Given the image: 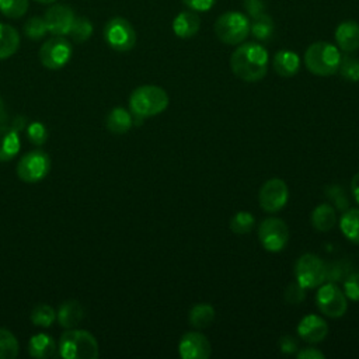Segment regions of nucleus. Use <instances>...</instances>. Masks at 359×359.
Wrapping results in <instances>:
<instances>
[{
	"label": "nucleus",
	"instance_id": "obj_1",
	"mask_svg": "<svg viewBox=\"0 0 359 359\" xmlns=\"http://www.w3.org/2000/svg\"><path fill=\"white\" fill-rule=\"evenodd\" d=\"M268 50L258 42L241 43L230 56L231 72L247 83L264 79L268 70Z\"/></svg>",
	"mask_w": 359,
	"mask_h": 359
},
{
	"label": "nucleus",
	"instance_id": "obj_2",
	"mask_svg": "<svg viewBox=\"0 0 359 359\" xmlns=\"http://www.w3.org/2000/svg\"><path fill=\"white\" fill-rule=\"evenodd\" d=\"M170 98L164 88L154 84L136 87L129 97V108L133 116L144 119L165 111Z\"/></svg>",
	"mask_w": 359,
	"mask_h": 359
},
{
	"label": "nucleus",
	"instance_id": "obj_3",
	"mask_svg": "<svg viewBox=\"0 0 359 359\" xmlns=\"http://www.w3.org/2000/svg\"><path fill=\"white\" fill-rule=\"evenodd\" d=\"M57 352L63 359H97L100 356L95 337L86 330L77 328H67L60 335Z\"/></svg>",
	"mask_w": 359,
	"mask_h": 359
},
{
	"label": "nucleus",
	"instance_id": "obj_4",
	"mask_svg": "<svg viewBox=\"0 0 359 359\" xmlns=\"http://www.w3.org/2000/svg\"><path fill=\"white\" fill-rule=\"evenodd\" d=\"M339 48L330 42H314L304 52V65L307 70L316 76L335 74L341 63Z\"/></svg>",
	"mask_w": 359,
	"mask_h": 359
},
{
	"label": "nucleus",
	"instance_id": "obj_5",
	"mask_svg": "<svg viewBox=\"0 0 359 359\" xmlns=\"http://www.w3.org/2000/svg\"><path fill=\"white\" fill-rule=\"evenodd\" d=\"M251 21L240 11L223 13L215 22V34L226 45H238L250 35Z\"/></svg>",
	"mask_w": 359,
	"mask_h": 359
},
{
	"label": "nucleus",
	"instance_id": "obj_6",
	"mask_svg": "<svg viewBox=\"0 0 359 359\" xmlns=\"http://www.w3.org/2000/svg\"><path fill=\"white\" fill-rule=\"evenodd\" d=\"M294 278L304 289H313L327 279V265L316 254H303L294 264Z\"/></svg>",
	"mask_w": 359,
	"mask_h": 359
},
{
	"label": "nucleus",
	"instance_id": "obj_7",
	"mask_svg": "<svg viewBox=\"0 0 359 359\" xmlns=\"http://www.w3.org/2000/svg\"><path fill=\"white\" fill-rule=\"evenodd\" d=\"M107 45L116 52H128L136 45V32L132 24L123 17L111 18L104 27Z\"/></svg>",
	"mask_w": 359,
	"mask_h": 359
},
{
	"label": "nucleus",
	"instance_id": "obj_8",
	"mask_svg": "<svg viewBox=\"0 0 359 359\" xmlns=\"http://www.w3.org/2000/svg\"><path fill=\"white\" fill-rule=\"evenodd\" d=\"M50 170L49 154L42 150H32L25 153L17 164V175L21 181L35 184L42 181Z\"/></svg>",
	"mask_w": 359,
	"mask_h": 359
},
{
	"label": "nucleus",
	"instance_id": "obj_9",
	"mask_svg": "<svg viewBox=\"0 0 359 359\" xmlns=\"http://www.w3.org/2000/svg\"><path fill=\"white\" fill-rule=\"evenodd\" d=\"M72 53L73 48L67 39L63 36H52L39 48V60L46 69L59 70L69 63Z\"/></svg>",
	"mask_w": 359,
	"mask_h": 359
},
{
	"label": "nucleus",
	"instance_id": "obj_10",
	"mask_svg": "<svg viewBox=\"0 0 359 359\" xmlns=\"http://www.w3.org/2000/svg\"><path fill=\"white\" fill-rule=\"evenodd\" d=\"M318 310L331 318H339L346 313L348 302L345 293L332 282L321 283L316 293Z\"/></svg>",
	"mask_w": 359,
	"mask_h": 359
},
{
	"label": "nucleus",
	"instance_id": "obj_11",
	"mask_svg": "<svg viewBox=\"0 0 359 359\" xmlns=\"http://www.w3.org/2000/svg\"><path fill=\"white\" fill-rule=\"evenodd\" d=\"M258 238L266 251L279 252L287 244L289 229L282 219L266 217L258 227Z\"/></svg>",
	"mask_w": 359,
	"mask_h": 359
},
{
	"label": "nucleus",
	"instance_id": "obj_12",
	"mask_svg": "<svg viewBox=\"0 0 359 359\" xmlns=\"http://www.w3.org/2000/svg\"><path fill=\"white\" fill-rule=\"evenodd\" d=\"M287 199L289 188L286 182L280 178H271L264 182L258 194L259 206L268 213L279 212L287 203Z\"/></svg>",
	"mask_w": 359,
	"mask_h": 359
},
{
	"label": "nucleus",
	"instance_id": "obj_13",
	"mask_svg": "<svg viewBox=\"0 0 359 359\" xmlns=\"http://www.w3.org/2000/svg\"><path fill=\"white\" fill-rule=\"evenodd\" d=\"M74 11L66 4H52L45 11V22L48 32L53 36H65L69 34L74 21Z\"/></svg>",
	"mask_w": 359,
	"mask_h": 359
},
{
	"label": "nucleus",
	"instance_id": "obj_14",
	"mask_svg": "<svg viewBox=\"0 0 359 359\" xmlns=\"http://www.w3.org/2000/svg\"><path fill=\"white\" fill-rule=\"evenodd\" d=\"M212 348L209 339L198 332L191 331L182 335L178 344V353L182 359H208Z\"/></svg>",
	"mask_w": 359,
	"mask_h": 359
},
{
	"label": "nucleus",
	"instance_id": "obj_15",
	"mask_svg": "<svg viewBox=\"0 0 359 359\" xmlns=\"http://www.w3.org/2000/svg\"><path fill=\"white\" fill-rule=\"evenodd\" d=\"M328 334V324L317 314L304 316L297 324V335L310 344L321 342Z\"/></svg>",
	"mask_w": 359,
	"mask_h": 359
},
{
	"label": "nucleus",
	"instance_id": "obj_16",
	"mask_svg": "<svg viewBox=\"0 0 359 359\" xmlns=\"http://www.w3.org/2000/svg\"><path fill=\"white\" fill-rule=\"evenodd\" d=\"M335 41L341 50L349 53L359 49V24L352 20L342 21L335 29Z\"/></svg>",
	"mask_w": 359,
	"mask_h": 359
},
{
	"label": "nucleus",
	"instance_id": "obj_17",
	"mask_svg": "<svg viewBox=\"0 0 359 359\" xmlns=\"http://www.w3.org/2000/svg\"><path fill=\"white\" fill-rule=\"evenodd\" d=\"M201 28V18L196 11H181L172 21V31L178 38L187 39L198 34Z\"/></svg>",
	"mask_w": 359,
	"mask_h": 359
},
{
	"label": "nucleus",
	"instance_id": "obj_18",
	"mask_svg": "<svg viewBox=\"0 0 359 359\" xmlns=\"http://www.w3.org/2000/svg\"><path fill=\"white\" fill-rule=\"evenodd\" d=\"M21 149V139L15 129L11 126H0V161L6 163L13 160Z\"/></svg>",
	"mask_w": 359,
	"mask_h": 359
},
{
	"label": "nucleus",
	"instance_id": "obj_19",
	"mask_svg": "<svg viewBox=\"0 0 359 359\" xmlns=\"http://www.w3.org/2000/svg\"><path fill=\"white\" fill-rule=\"evenodd\" d=\"M272 66L280 77H293L299 72L300 57L290 49H280L275 53Z\"/></svg>",
	"mask_w": 359,
	"mask_h": 359
},
{
	"label": "nucleus",
	"instance_id": "obj_20",
	"mask_svg": "<svg viewBox=\"0 0 359 359\" xmlns=\"http://www.w3.org/2000/svg\"><path fill=\"white\" fill-rule=\"evenodd\" d=\"M57 345L55 339L45 332H39L31 337L28 342V353L35 359H48L56 355Z\"/></svg>",
	"mask_w": 359,
	"mask_h": 359
},
{
	"label": "nucleus",
	"instance_id": "obj_21",
	"mask_svg": "<svg viewBox=\"0 0 359 359\" xmlns=\"http://www.w3.org/2000/svg\"><path fill=\"white\" fill-rule=\"evenodd\" d=\"M84 317V310L77 300H66L63 302L56 313L57 323L63 328H74Z\"/></svg>",
	"mask_w": 359,
	"mask_h": 359
},
{
	"label": "nucleus",
	"instance_id": "obj_22",
	"mask_svg": "<svg viewBox=\"0 0 359 359\" xmlns=\"http://www.w3.org/2000/svg\"><path fill=\"white\" fill-rule=\"evenodd\" d=\"M105 125H107V129L111 133L123 135L132 128L133 115L122 107H115L108 112L107 119H105Z\"/></svg>",
	"mask_w": 359,
	"mask_h": 359
},
{
	"label": "nucleus",
	"instance_id": "obj_23",
	"mask_svg": "<svg viewBox=\"0 0 359 359\" xmlns=\"http://www.w3.org/2000/svg\"><path fill=\"white\" fill-rule=\"evenodd\" d=\"M337 222L335 208L330 203H320L311 212V224L317 231H330Z\"/></svg>",
	"mask_w": 359,
	"mask_h": 359
},
{
	"label": "nucleus",
	"instance_id": "obj_24",
	"mask_svg": "<svg viewBox=\"0 0 359 359\" xmlns=\"http://www.w3.org/2000/svg\"><path fill=\"white\" fill-rule=\"evenodd\" d=\"M20 48L18 31L4 22H0V60L8 59Z\"/></svg>",
	"mask_w": 359,
	"mask_h": 359
},
{
	"label": "nucleus",
	"instance_id": "obj_25",
	"mask_svg": "<svg viewBox=\"0 0 359 359\" xmlns=\"http://www.w3.org/2000/svg\"><path fill=\"white\" fill-rule=\"evenodd\" d=\"M213 318H215V309L209 303L195 304L189 310V314H188V321H189L191 327H194L196 330L208 328L212 324Z\"/></svg>",
	"mask_w": 359,
	"mask_h": 359
},
{
	"label": "nucleus",
	"instance_id": "obj_26",
	"mask_svg": "<svg viewBox=\"0 0 359 359\" xmlns=\"http://www.w3.org/2000/svg\"><path fill=\"white\" fill-rule=\"evenodd\" d=\"M339 229L349 241L359 244V208L344 212L339 220Z\"/></svg>",
	"mask_w": 359,
	"mask_h": 359
},
{
	"label": "nucleus",
	"instance_id": "obj_27",
	"mask_svg": "<svg viewBox=\"0 0 359 359\" xmlns=\"http://www.w3.org/2000/svg\"><path fill=\"white\" fill-rule=\"evenodd\" d=\"M273 20L268 13H264L252 20L250 34H252V36L258 41H269L273 35Z\"/></svg>",
	"mask_w": 359,
	"mask_h": 359
},
{
	"label": "nucleus",
	"instance_id": "obj_28",
	"mask_svg": "<svg viewBox=\"0 0 359 359\" xmlns=\"http://www.w3.org/2000/svg\"><path fill=\"white\" fill-rule=\"evenodd\" d=\"M18 352L20 345L15 335L7 328H0V359H15Z\"/></svg>",
	"mask_w": 359,
	"mask_h": 359
},
{
	"label": "nucleus",
	"instance_id": "obj_29",
	"mask_svg": "<svg viewBox=\"0 0 359 359\" xmlns=\"http://www.w3.org/2000/svg\"><path fill=\"white\" fill-rule=\"evenodd\" d=\"M55 320H56V311L52 306L46 303L36 304L31 311V321L36 327L48 328L55 323Z\"/></svg>",
	"mask_w": 359,
	"mask_h": 359
},
{
	"label": "nucleus",
	"instance_id": "obj_30",
	"mask_svg": "<svg viewBox=\"0 0 359 359\" xmlns=\"http://www.w3.org/2000/svg\"><path fill=\"white\" fill-rule=\"evenodd\" d=\"M93 31H94L93 22L88 18L80 15V17H74L69 35L74 42L83 43L93 35Z\"/></svg>",
	"mask_w": 359,
	"mask_h": 359
},
{
	"label": "nucleus",
	"instance_id": "obj_31",
	"mask_svg": "<svg viewBox=\"0 0 359 359\" xmlns=\"http://www.w3.org/2000/svg\"><path fill=\"white\" fill-rule=\"evenodd\" d=\"M255 224V219L254 216L247 212V210H241V212H237L231 219H230V223H229V227L230 230L234 233V234H247L252 230Z\"/></svg>",
	"mask_w": 359,
	"mask_h": 359
},
{
	"label": "nucleus",
	"instance_id": "obj_32",
	"mask_svg": "<svg viewBox=\"0 0 359 359\" xmlns=\"http://www.w3.org/2000/svg\"><path fill=\"white\" fill-rule=\"evenodd\" d=\"M24 34L32 41H39L48 34L45 18L41 15L29 17L24 24Z\"/></svg>",
	"mask_w": 359,
	"mask_h": 359
},
{
	"label": "nucleus",
	"instance_id": "obj_33",
	"mask_svg": "<svg viewBox=\"0 0 359 359\" xmlns=\"http://www.w3.org/2000/svg\"><path fill=\"white\" fill-rule=\"evenodd\" d=\"M28 0H0V13L7 18H21L28 11Z\"/></svg>",
	"mask_w": 359,
	"mask_h": 359
},
{
	"label": "nucleus",
	"instance_id": "obj_34",
	"mask_svg": "<svg viewBox=\"0 0 359 359\" xmlns=\"http://www.w3.org/2000/svg\"><path fill=\"white\" fill-rule=\"evenodd\" d=\"M338 72L348 81H359V59L349 55L342 56Z\"/></svg>",
	"mask_w": 359,
	"mask_h": 359
},
{
	"label": "nucleus",
	"instance_id": "obj_35",
	"mask_svg": "<svg viewBox=\"0 0 359 359\" xmlns=\"http://www.w3.org/2000/svg\"><path fill=\"white\" fill-rule=\"evenodd\" d=\"M325 196L328 201H331L334 203V208H337L341 212H345L349 206V199H348L344 188L337 184H331L325 188Z\"/></svg>",
	"mask_w": 359,
	"mask_h": 359
},
{
	"label": "nucleus",
	"instance_id": "obj_36",
	"mask_svg": "<svg viewBox=\"0 0 359 359\" xmlns=\"http://www.w3.org/2000/svg\"><path fill=\"white\" fill-rule=\"evenodd\" d=\"M27 136H28V140L32 144L42 146L48 140V129H46V126L42 122L35 121V122H31L28 125Z\"/></svg>",
	"mask_w": 359,
	"mask_h": 359
},
{
	"label": "nucleus",
	"instance_id": "obj_37",
	"mask_svg": "<svg viewBox=\"0 0 359 359\" xmlns=\"http://www.w3.org/2000/svg\"><path fill=\"white\" fill-rule=\"evenodd\" d=\"M304 287L297 283V282H292L287 285V287L285 289V300L289 304H300L304 300Z\"/></svg>",
	"mask_w": 359,
	"mask_h": 359
},
{
	"label": "nucleus",
	"instance_id": "obj_38",
	"mask_svg": "<svg viewBox=\"0 0 359 359\" xmlns=\"http://www.w3.org/2000/svg\"><path fill=\"white\" fill-rule=\"evenodd\" d=\"M344 293H345L346 299L359 302V272L351 273L344 280Z\"/></svg>",
	"mask_w": 359,
	"mask_h": 359
},
{
	"label": "nucleus",
	"instance_id": "obj_39",
	"mask_svg": "<svg viewBox=\"0 0 359 359\" xmlns=\"http://www.w3.org/2000/svg\"><path fill=\"white\" fill-rule=\"evenodd\" d=\"M265 0H244V8L251 20L265 13Z\"/></svg>",
	"mask_w": 359,
	"mask_h": 359
},
{
	"label": "nucleus",
	"instance_id": "obj_40",
	"mask_svg": "<svg viewBox=\"0 0 359 359\" xmlns=\"http://www.w3.org/2000/svg\"><path fill=\"white\" fill-rule=\"evenodd\" d=\"M182 3L192 11L205 13L215 6L216 0H182Z\"/></svg>",
	"mask_w": 359,
	"mask_h": 359
},
{
	"label": "nucleus",
	"instance_id": "obj_41",
	"mask_svg": "<svg viewBox=\"0 0 359 359\" xmlns=\"http://www.w3.org/2000/svg\"><path fill=\"white\" fill-rule=\"evenodd\" d=\"M278 346L280 349L282 353L285 355H292V353H296L297 352V341L292 337V335H283L280 337L279 342H278Z\"/></svg>",
	"mask_w": 359,
	"mask_h": 359
},
{
	"label": "nucleus",
	"instance_id": "obj_42",
	"mask_svg": "<svg viewBox=\"0 0 359 359\" xmlns=\"http://www.w3.org/2000/svg\"><path fill=\"white\" fill-rule=\"evenodd\" d=\"M296 356H297L299 359H324V358H325V355H324L320 349L313 348V346H310V348H303V349L297 351V352H296Z\"/></svg>",
	"mask_w": 359,
	"mask_h": 359
},
{
	"label": "nucleus",
	"instance_id": "obj_43",
	"mask_svg": "<svg viewBox=\"0 0 359 359\" xmlns=\"http://www.w3.org/2000/svg\"><path fill=\"white\" fill-rule=\"evenodd\" d=\"M351 191H352V195H353V199L358 202L359 205V172H356L353 177H352V181H351Z\"/></svg>",
	"mask_w": 359,
	"mask_h": 359
},
{
	"label": "nucleus",
	"instance_id": "obj_44",
	"mask_svg": "<svg viewBox=\"0 0 359 359\" xmlns=\"http://www.w3.org/2000/svg\"><path fill=\"white\" fill-rule=\"evenodd\" d=\"M25 122H27V119H25L24 116H17V118L14 119V122H13L11 128H13V129H15V130L20 133V130H21V129H24Z\"/></svg>",
	"mask_w": 359,
	"mask_h": 359
},
{
	"label": "nucleus",
	"instance_id": "obj_45",
	"mask_svg": "<svg viewBox=\"0 0 359 359\" xmlns=\"http://www.w3.org/2000/svg\"><path fill=\"white\" fill-rule=\"evenodd\" d=\"M7 122V112H6V107L3 102V98L0 97V126H3Z\"/></svg>",
	"mask_w": 359,
	"mask_h": 359
},
{
	"label": "nucleus",
	"instance_id": "obj_46",
	"mask_svg": "<svg viewBox=\"0 0 359 359\" xmlns=\"http://www.w3.org/2000/svg\"><path fill=\"white\" fill-rule=\"evenodd\" d=\"M35 1H38L41 4H53V3H56V0H35Z\"/></svg>",
	"mask_w": 359,
	"mask_h": 359
}]
</instances>
